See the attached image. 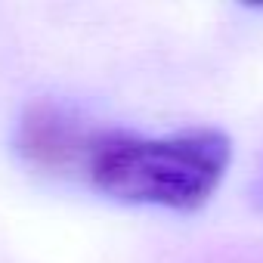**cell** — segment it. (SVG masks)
<instances>
[{
    "mask_svg": "<svg viewBox=\"0 0 263 263\" xmlns=\"http://www.w3.org/2000/svg\"><path fill=\"white\" fill-rule=\"evenodd\" d=\"M232 161V140L214 127L174 134L96 130L84 180L105 198L130 208L189 214L211 201Z\"/></svg>",
    "mask_w": 263,
    "mask_h": 263,
    "instance_id": "1",
    "label": "cell"
},
{
    "mask_svg": "<svg viewBox=\"0 0 263 263\" xmlns=\"http://www.w3.org/2000/svg\"><path fill=\"white\" fill-rule=\"evenodd\" d=\"M93 137L96 130L87 127L68 105L41 99L19 115L13 149L31 171L56 177H84Z\"/></svg>",
    "mask_w": 263,
    "mask_h": 263,
    "instance_id": "2",
    "label": "cell"
},
{
    "mask_svg": "<svg viewBox=\"0 0 263 263\" xmlns=\"http://www.w3.org/2000/svg\"><path fill=\"white\" fill-rule=\"evenodd\" d=\"M245 4H254V7H263V0H245Z\"/></svg>",
    "mask_w": 263,
    "mask_h": 263,
    "instance_id": "3",
    "label": "cell"
}]
</instances>
